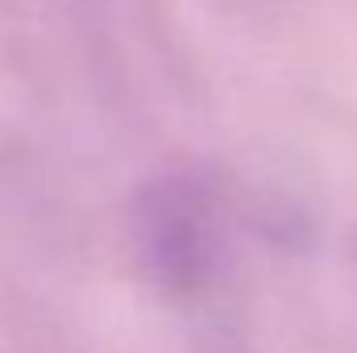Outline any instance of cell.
Returning <instances> with one entry per match:
<instances>
[{
  "label": "cell",
  "instance_id": "cell-1",
  "mask_svg": "<svg viewBox=\"0 0 357 353\" xmlns=\"http://www.w3.org/2000/svg\"><path fill=\"white\" fill-rule=\"evenodd\" d=\"M133 246L154 287L175 299L204 295L225 258V191L216 175L183 167L150 179L133 204Z\"/></svg>",
  "mask_w": 357,
  "mask_h": 353
}]
</instances>
